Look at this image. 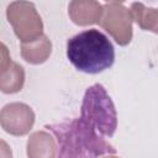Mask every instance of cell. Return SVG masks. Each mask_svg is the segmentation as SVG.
Segmentation results:
<instances>
[{
    "label": "cell",
    "instance_id": "6da1fadb",
    "mask_svg": "<svg viewBox=\"0 0 158 158\" xmlns=\"http://www.w3.org/2000/svg\"><path fill=\"white\" fill-rule=\"evenodd\" d=\"M44 127L54 135L58 144L57 158H98L116 153L114 146L81 117Z\"/></svg>",
    "mask_w": 158,
    "mask_h": 158
},
{
    "label": "cell",
    "instance_id": "7a4b0ae2",
    "mask_svg": "<svg viewBox=\"0 0 158 158\" xmlns=\"http://www.w3.org/2000/svg\"><path fill=\"white\" fill-rule=\"evenodd\" d=\"M67 58L79 72L99 74L114 64L115 48L101 31L90 28L68 40Z\"/></svg>",
    "mask_w": 158,
    "mask_h": 158
},
{
    "label": "cell",
    "instance_id": "3957f363",
    "mask_svg": "<svg viewBox=\"0 0 158 158\" xmlns=\"http://www.w3.org/2000/svg\"><path fill=\"white\" fill-rule=\"evenodd\" d=\"M80 117L93 125L101 136H114L117 128V112L101 84H94L86 89L80 107Z\"/></svg>",
    "mask_w": 158,
    "mask_h": 158
},
{
    "label": "cell",
    "instance_id": "277c9868",
    "mask_svg": "<svg viewBox=\"0 0 158 158\" xmlns=\"http://www.w3.org/2000/svg\"><path fill=\"white\" fill-rule=\"evenodd\" d=\"M6 19L21 43L32 42L43 35V22L33 2L12 1L6 7Z\"/></svg>",
    "mask_w": 158,
    "mask_h": 158
},
{
    "label": "cell",
    "instance_id": "5b68a950",
    "mask_svg": "<svg viewBox=\"0 0 158 158\" xmlns=\"http://www.w3.org/2000/svg\"><path fill=\"white\" fill-rule=\"evenodd\" d=\"M132 15L122 1H107L102 4V15L99 21L118 46H127L132 41Z\"/></svg>",
    "mask_w": 158,
    "mask_h": 158
},
{
    "label": "cell",
    "instance_id": "8992f818",
    "mask_svg": "<svg viewBox=\"0 0 158 158\" xmlns=\"http://www.w3.org/2000/svg\"><path fill=\"white\" fill-rule=\"evenodd\" d=\"M35 112L25 102H10L0 110V126L11 136H25L35 125Z\"/></svg>",
    "mask_w": 158,
    "mask_h": 158
},
{
    "label": "cell",
    "instance_id": "52a82bcc",
    "mask_svg": "<svg viewBox=\"0 0 158 158\" xmlns=\"http://www.w3.org/2000/svg\"><path fill=\"white\" fill-rule=\"evenodd\" d=\"M68 15L78 26L99 23L102 15V4L95 0H73L68 5Z\"/></svg>",
    "mask_w": 158,
    "mask_h": 158
},
{
    "label": "cell",
    "instance_id": "ba28073f",
    "mask_svg": "<svg viewBox=\"0 0 158 158\" xmlns=\"http://www.w3.org/2000/svg\"><path fill=\"white\" fill-rule=\"evenodd\" d=\"M26 153L27 158H56L57 143L54 137L44 130L31 133L26 143Z\"/></svg>",
    "mask_w": 158,
    "mask_h": 158
},
{
    "label": "cell",
    "instance_id": "9c48e42d",
    "mask_svg": "<svg viewBox=\"0 0 158 158\" xmlns=\"http://www.w3.org/2000/svg\"><path fill=\"white\" fill-rule=\"evenodd\" d=\"M52 53V42L47 35H42L32 42L21 43V57L30 64L44 63Z\"/></svg>",
    "mask_w": 158,
    "mask_h": 158
},
{
    "label": "cell",
    "instance_id": "30bf717a",
    "mask_svg": "<svg viewBox=\"0 0 158 158\" xmlns=\"http://www.w3.org/2000/svg\"><path fill=\"white\" fill-rule=\"evenodd\" d=\"M132 20L144 31L153 33L158 32V10L156 7H148L143 2L135 1L131 4Z\"/></svg>",
    "mask_w": 158,
    "mask_h": 158
},
{
    "label": "cell",
    "instance_id": "8fae6325",
    "mask_svg": "<svg viewBox=\"0 0 158 158\" xmlns=\"http://www.w3.org/2000/svg\"><path fill=\"white\" fill-rule=\"evenodd\" d=\"M25 84V69L21 64L11 62L9 68L0 74V91L4 94H16Z\"/></svg>",
    "mask_w": 158,
    "mask_h": 158
},
{
    "label": "cell",
    "instance_id": "7c38bea8",
    "mask_svg": "<svg viewBox=\"0 0 158 158\" xmlns=\"http://www.w3.org/2000/svg\"><path fill=\"white\" fill-rule=\"evenodd\" d=\"M11 62L12 60H11V56H10V51H9L7 46L5 43L0 42V74L9 68Z\"/></svg>",
    "mask_w": 158,
    "mask_h": 158
},
{
    "label": "cell",
    "instance_id": "4fadbf2b",
    "mask_svg": "<svg viewBox=\"0 0 158 158\" xmlns=\"http://www.w3.org/2000/svg\"><path fill=\"white\" fill-rule=\"evenodd\" d=\"M0 158H12V149L10 144L0 138Z\"/></svg>",
    "mask_w": 158,
    "mask_h": 158
},
{
    "label": "cell",
    "instance_id": "5bb4252c",
    "mask_svg": "<svg viewBox=\"0 0 158 158\" xmlns=\"http://www.w3.org/2000/svg\"><path fill=\"white\" fill-rule=\"evenodd\" d=\"M102 158H120L118 156H115V154H107V156H104Z\"/></svg>",
    "mask_w": 158,
    "mask_h": 158
}]
</instances>
